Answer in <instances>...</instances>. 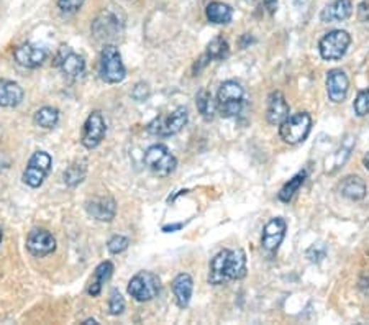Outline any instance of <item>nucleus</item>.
I'll list each match as a JSON object with an SVG mask.
<instances>
[{
	"label": "nucleus",
	"mask_w": 369,
	"mask_h": 325,
	"mask_svg": "<svg viewBox=\"0 0 369 325\" xmlns=\"http://www.w3.org/2000/svg\"><path fill=\"white\" fill-rule=\"evenodd\" d=\"M312 130V117L307 112H299L284 120L279 125V136L287 145H299L307 140V136Z\"/></svg>",
	"instance_id": "obj_5"
},
{
	"label": "nucleus",
	"mask_w": 369,
	"mask_h": 325,
	"mask_svg": "<svg viewBox=\"0 0 369 325\" xmlns=\"http://www.w3.org/2000/svg\"><path fill=\"white\" fill-rule=\"evenodd\" d=\"M172 294L176 297L177 306L181 309H186L191 302L192 291H194V281L192 277L187 275V272H181L174 277L172 281Z\"/></svg>",
	"instance_id": "obj_21"
},
{
	"label": "nucleus",
	"mask_w": 369,
	"mask_h": 325,
	"mask_svg": "<svg viewBox=\"0 0 369 325\" xmlns=\"http://www.w3.org/2000/svg\"><path fill=\"white\" fill-rule=\"evenodd\" d=\"M291 109L286 97L282 96V92H271L268 97V107H266V119L271 125H281L284 120L289 117Z\"/></svg>",
	"instance_id": "obj_18"
},
{
	"label": "nucleus",
	"mask_w": 369,
	"mask_h": 325,
	"mask_svg": "<svg viewBox=\"0 0 369 325\" xmlns=\"http://www.w3.org/2000/svg\"><path fill=\"white\" fill-rule=\"evenodd\" d=\"M112 275H114V265L110 263V261H102V263L96 268V271H94L91 281H89V287H87L89 294L92 297H97L100 294V291H102L104 285L110 280V277H112Z\"/></svg>",
	"instance_id": "obj_23"
},
{
	"label": "nucleus",
	"mask_w": 369,
	"mask_h": 325,
	"mask_svg": "<svg viewBox=\"0 0 369 325\" xmlns=\"http://www.w3.org/2000/svg\"><path fill=\"white\" fill-rule=\"evenodd\" d=\"M230 55V46L224 36H217L207 45L205 53L199 57L196 66H194V72H199L209 65L210 61H224Z\"/></svg>",
	"instance_id": "obj_15"
},
{
	"label": "nucleus",
	"mask_w": 369,
	"mask_h": 325,
	"mask_svg": "<svg viewBox=\"0 0 369 325\" xmlns=\"http://www.w3.org/2000/svg\"><path fill=\"white\" fill-rule=\"evenodd\" d=\"M305 180H307V172H305V171L297 172V175H295V176L292 177V180H289V181L286 182V184H284V186L281 187V191H279V194H277L279 201L286 202V204L291 202L295 194L299 192L300 187L304 186Z\"/></svg>",
	"instance_id": "obj_27"
},
{
	"label": "nucleus",
	"mask_w": 369,
	"mask_h": 325,
	"mask_svg": "<svg viewBox=\"0 0 369 325\" xmlns=\"http://www.w3.org/2000/svg\"><path fill=\"white\" fill-rule=\"evenodd\" d=\"M84 324H86V325H94V324H97L96 321H94V319H87V321L86 322H84Z\"/></svg>",
	"instance_id": "obj_39"
},
{
	"label": "nucleus",
	"mask_w": 369,
	"mask_h": 325,
	"mask_svg": "<svg viewBox=\"0 0 369 325\" xmlns=\"http://www.w3.org/2000/svg\"><path fill=\"white\" fill-rule=\"evenodd\" d=\"M26 248L36 258H43L56 250V238L48 230L33 228L26 237Z\"/></svg>",
	"instance_id": "obj_12"
},
{
	"label": "nucleus",
	"mask_w": 369,
	"mask_h": 325,
	"mask_svg": "<svg viewBox=\"0 0 369 325\" xmlns=\"http://www.w3.org/2000/svg\"><path fill=\"white\" fill-rule=\"evenodd\" d=\"M57 120H60V112L55 107H43L35 114V123L46 130L56 127Z\"/></svg>",
	"instance_id": "obj_28"
},
{
	"label": "nucleus",
	"mask_w": 369,
	"mask_h": 325,
	"mask_svg": "<svg viewBox=\"0 0 369 325\" xmlns=\"http://www.w3.org/2000/svg\"><path fill=\"white\" fill-rule=\"evenodd\" d=\"M263 4H265V7L270 13H274L277 10V0H263Z\"/></svg>",
	"instance_id": "obj_36"
},
{
	"label": "nucleus",
	"mask_w": 369,
	"mask_h": 325,
	"mask_svg": "<svg viewBox=\"0 0 369 325\" xmlns=\"http://www.w3.org/2000/svg\"><path fill=\"white\" fill-rule=\"evenodd\" d=\"M125 311V299L120 294L119 290L110 291L109 297V312L110 316H120Z\"/></svg>",
	"instance_id": "obj_30"
},
{
	"label": "nucleus",
	"mask_w": 369,
	"mask_h": 325,
	"mask_svg": "<svg viewBox=\"0 0 369 325\" xmlns=\"http://www.w3.org/2000/svg\"><path fill=\"white\" fill-rule=\"evenodd\" d=\"M205 15H207L210 23L226 25L233 18V9L224 2H212L205 9Z\"/></svg>",
	"instance_id": "obj_25"
},
{
	"label": "nucleus",
	"mask_w": 369,
	"mask_h": 325,
	"mask_svg": "<svg viewBox=\"0 0 369 325\" xmlns=\"http://www.w3.org/2000/svg\"><path fill=\"white\" fill-rule=\"evenodd\" d=\"M196 106L199 114L202 115L204 120H214L215 114H217V101H214L212 94L207 89H202L196 97Z\"/></svg>",
	"instance_id": "obj_26"
},
{
	"label": "nucleus",
	"mask_w": 369,
	"mask_h": 325,
	"mask_svg": "<svg viewBox=\"0 0 369 325\" xmlns=\"http://www.w3.org/2000/svg\"><path fill=\"white\" fill-rule=\"evenodd\" d=\"M86 0H57V7L65 13H74L82 7Z\"/></svg>",
	"instance_id": "obj_33"
},
{
	"label": "nucleus",
	"mask_w": 369,
	"mask_h": 325,
	"mask_svg": "<svg viewBox=\"0 0 369 325\" xmlns=\"http://www.w3.org/2000/svg\"><path fill=\"white\" fill-rule=\"evenodd\" d=\"M245 104V91L240 82L225 81L217 94V112L224 119H233L241 112Z\"/></svg>",
	"instance_id": "obj_2"
},
{
	"label": "nucleus",
	"mask_w": 369,
	"mask_h": 325,
	"mask_svg": "<svg viewBox=\"0 0 369 325\" xmlns=\"http://www.w3.org/2000/svg\"><path fill=\"white\" fill-rule=\"evenodd\" d=\"M358 15H360L361 20L369 22V0H365V2L358 7Z\"/></svg>",
	"instance_id": "obj_35"
},
{
	"label": "nucleus",
	"mask_w": 369,
	"mask_h": 325,
	"mask_svg": "<svg viewBox=\"0 0 369 325\" xmlns=\"http://www.w3.org/2000/svg\"><path fill=\"white\" fill-rule=\"evenodd\" d=\"M348 89H350V81L345 71L331 70L326 76V92L331 102L341 104L348 96Z\"/></svg>",
	"instance_id": "obj_16"
},
{
	"label": "nucleus",
	"mask_w": 369,
	"mask_h": 325,
	"mask_svg": "<svg viewBox=\"0 0 369 325\" xmlns=\"http://www.w3.org/2000/svg\"><path fill=\"white\" fill-rule=\"evenodd\" d=\"M363 165H365V167L369 171V151L365 155V158H363Z\"/></svg>",
	"instance_id": "obj_37"
},
{
	"label": "nucleus",
	"mask_w": 369,
	"mask_h": 325,
	"mask_svg": "<svg viewBox=\"0 0 369 325\" xmlns=\"http://www.w3.org/2000/svg\"><path fill=\"white\" fill-rule=\"evenodd\" d=\"M246 276V255L243 250H221L210 261L209 282L221 286L230 280H243Z\"/></svg>",
	"instance_id": "obj_1"
},
{
	"label": "nucleus",
	"mask_w": 369,
	"mask_h": 325,
	"mask_svg": "<svg viewBox=\"0 0 369 325\" xmlns=\"http://www.w3.org/2000/svg\"><path fill=\"white\" fill-rule=\"evenodd\" d=\"M353 13V4L351 0H335L334 4L326 5L321 10L320 20L324 23H335V22H345L351 17Z\"/></svg>",
	"instance_id": "obj_20"
},
{
	"label": "nucleus",
	"mask_w": 369,
	"mask_h": 325,
	"mask_svg": "<svg viewBox=\"0 0 369 325\" xmlns=\"http://www.w3.org/2000/svg\"><path fill=\"white\" fill-rule=\"evenodd\" d=\"M182 227V224H177V225H171V227H165L163 230H165V232H167V230H177V228H181Z\"/></svg>",
	"instance_id": "obj_38"
},
{
	"label": "nucleus",
	"mask_w": 369,
	"mask_h": 325,
	"mask_svg": "<svg viewBox=\"0 0 369 325\" xmlns=\"http://www.w3.org/2000/svg\"><path fill=\"white\" fill-rule=\"evenodd\" d=\"M353 109H355L358 117H365L369 114V89L358 92L355 102H353Z\"/></svg>",
	"instance_id": "obj_31"
},
{
	"label": "nucleus",
	"mask_w": 369,
	"mask_h": 325,
	"mask_svg": "<svg viewBox=\"0 0 369 325\" xmlns=\"http://www.w3.org/2000/svg\"><path fill=\"white\" fill-rule=\"evenodd\" d=\"M23 89L18 82L0 79V107H17L23 101Z\"/></svg>",
	"instance_id": "obj_22"
},
{
	"label": "nucleus",
	"mask_w": 369,
	"mask_h": 325,
	"mask_svg": "<svg viewBox=\"0 0 369 325\" xmlns=\"http://www.w3.org/2000/svg\"><path fill=\"white\" fill-rule=\"evenodd\" d=\"M351 45V35L346 30H331L321 36L319 43L320 56L325 61H338L346 55Z\"/></svg>",
	"instance_id": "obj_7"
},
{
	"label": "nucleus",
	"mask_w": 369,
	"mask_h": 325,
	"mask_svg": "<svg viewBox=\"0 0 369 325\" xmlns=\"http://www.w3.org/2000/svg\"><path fill=\"white\" fill-rule=\"evenodd\" d=\"M99 75L100 79L107 84H119L125 79L126 71L115 45H105L99 60Z\"/></svg>",
	"instance_id": "obj_3"
},
{
	"label": "nucleus",
	"mask_w": 369,
	"mask_h": 325,
	"mask_svg": "<svg viewBox=\"0 0 369 325\" xmlns=\"http://www.w3.org/2000/svg\"><path fill=\"white\" fill-rule=\"evenodd\" d=\"M287 224L282 217L271 219L270 222L263 228V237H261V246L268 253H276L279 245L282 243L284 237H286Z\"/></svg>",
	"instance_id": "obj_13"
},
{
	"label": "nucleus",
	"mask_w": 369,
	"mask_h": 325,
	"mask_svg": "<svg viewBox=\"0 0 369 325\" xmlns=\"http://www.w3.org/2000/svg\"><path fill=\"white\" fill-rule=\"evenodd\" d=\"M92 35L97 41H102L105 45H112V41L123 35L122 18L114 10H102L92 22Z\"/></svg>",
	"instance_id": "obj_4"
},
{
	"label": "nucleus",
	"mask_w": 369,
	"mask_h": 325,
	"mask_svg": "<svg viewBox=\"0 0 369 325\" xmlns=\"http://www.w3.org/2000/svg\"><path fill=\"white\" fill-rule=\"evenodd\" d=\"M13 57L22 67H26V70H35V67H40L46 61L48 51L40 45L25 43L22 46H18V48H15Z\"/></svg>",
	"instance_id": "obj_14"
},
{
	"label": "nucleus",
	"mask_w": 369,
	"mask_h": 325,
	"mask_svg": "<svg viewBox=\"0 0 369 325\" xmlns=\"http://www.w3.org/2000/svg\"><path fill=\"white\" fill-rule=\"evenodd\" d=\"M86 211L99 222H112L117 214V204L112 197H94L86 204Z\"/></svg>",
	"instance_id": "obj_17"
},
{
	"label": "nucleus",
	"mask_w": 369,
	"mask_h": 325,
	"mask_svg": "<svg viewBox=\"0 0 369 325\" xmlns=\"http://www.w3.org/2000/svg\"><path fill=\"white\" fill-rule=\"evenodd\" d=\"M145 165L160 177L171 176L177 167V160L165 145H153L145 153Z\"/></svg>",
	"instance_id": "obj_6"
},
{
	"label": "nucleus",
	"mask_w": 369,
	"mask_h": 325,
	"mask_svg": "<svg viewBox=\"0 0 369 325\" xmlns=\"http://www.w3.org/2000/svg\"><path fill=\"white\" fill-rule=\"evenodd\" d=\"M161 282L155 272L151 271H140L131 277L128 282V294L135 299L136 302H148L155 299L160 292Z\"/></svg>",
	"instance_id": "obj_8"
},
{
	"label": "nucleus",
	"mask_w": 369,
	"mask_h": 325,
	"mask_svg": "<svg viewBox=\"0 0 369 325\" xmlns=\"http://www.w3.org/2000/svg\"><path fill=\"white\" fill-rule=\"evenodd\" d=\"M187 120H189L187 109L179 107L170 115H165V117L153 120V122L148 125V132L156 136H172L186 127Z\"/></svg>",
	"instance_id": "obj_9"
},
{
	"label": "nucleus",
	"mask_w": 369,
	"mask_h": 325,
	"mask_svg": "<svg viewBox=\"0 0 369 325\" xmlns=\"http://www.w3.org/2000/svg\"><path fill=\"white\" fill-rule=\"evenodd\" d=\"M51 156L46 153V151H36V153H33L23 172L25 184L33 187V189L43 184L46 176H48L51 171Z\"/></svg>",
	"instance_id": "obj_10"
},
{
	"label": "nucleus",
	"mask_w": 369,
	"mask_h": 325,
	"mask_svg": "<svg viewBox=\"0 0 369 325\" xmlns=\"http://www.w3.org/2000/svg\"><path fill=\"white\" fill-rule=\"evenodd\" d=\"M2 238H4V232H2V228H0V242H2Z\"/></svg>",
	"instance_id": "obj_40"
},
{
	"label": "nucleus",
	"mask_w": 369,
	"mask_h": 325,
	"mask_svg": "<svg viewBox=\"0 0 369 325\" xmlns=\"http://www.w3.org/2000/svg\"><path fill=\"white\" fill-rule=\"evenodd\" d=\"M128 245H130V240L123 237V235H114V237L109 240L107 248L112 255H119L128 248Z\"/></svg>",
	"instance_id": "obj_32"
},
{
	"label": "nucleus",
	"mask_w": 369,
	"mask_h": 325,
	"mask_svg": "<svg viewBox=\"0 0 369 325\" xmlns=\"http://www.w3.org/2000/svg\"><path fill=\"white\" fill-rule=\"evenodd\" d=\"M56 66H60L62 72L70 77H79L86 71V61H84V57L72 53L67 48H61L60 53H57Z\"/></svg>",
	"instance_id": "obj_19"
},
{
	"label": "nucleus",
	"mask_w": 369,
	"mask_h": 325,
	"mask_svg": "<svg viewBox=\"0 0 369 325\" xmlns=\"http://www.w3.org/2000/svg\"><path fill=\"white\" fill-rule=\"evenodd\" d=\"M131 97L138 102L146 101V99L150 97V87H148V84H145V82L136 84V86L133 87V91H131Z\"/></svg>",
	"instance_id": "obj_34"
},
{
	"label": "nucleus",
	"mask_w": 369,
	"mask_h": 325,
	"mask_svg": "<svg viewBox=\"0 0 369 325\" xmlns=\"http://www.w3.org/2000/svg\"><path fill=\"white\" fill-rule=\"evenodd\" d=\"M87 175V167L84 162H74L65 171V182L70 187H76L84 181V177Z\"/></svg>",
	"instance_id": "obj_29"
},
{
	"label": "nucleus",
	"mask_w": 369,
	"mask_h": 325,
	"mask_svg": "<svg viewBox=\"0 0 369 325\" xmlns=\"http://www.w3.org/2000/svg\"><path fill=\"white\" fill-rule=\"evenodd\" d=\"M105 133H107V125H105L104 115L100 114L99 110H94L87 117L86 122H84L81 143L86 146L87 150L97 148L105 138Z\"/></svg>",
	"instance_id": "obj_11"
},
{
	"label": "nucleus",
	"mask_w": 369,
	"mask_h": 325,
	"mask_svg": "<svg viewBox=\"0 0 369 325\" xmlns=\"http://www.w3.org/2000/svg\"><path fill=\"white\" fill-rule=\"evenodd\" d=\"M340 192L350 201H361L366 197V182L360 176H348L340 182Z\"/></svg>",
	"instance_id": "obj_24"
}]
</instances>
